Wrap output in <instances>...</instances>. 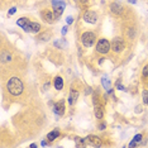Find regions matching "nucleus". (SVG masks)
Wrapping results in <instances>:
<instances>
[{
    "mask_svg": "<svg viewBox=\"0 0 148 148\" xmlns=\"http://www.w3.org/2000/svg\"><path fill=\"white\" fill-rule=\"evenodd\" d=\"M142 139H143V136H142V134H137V136L133 138V140H136L137 143H139V142H140V140H142Z\"/></svg>",
    "mask_w": 148,
    "mask_h": 148,
    "instance_id": "obj_22",
    "label": "nucleus"
},
{
    "mask_svg": "<svg viewBox=\"0 0 148 148\" xmlns=\"http://www.w3.org/2000/svg\"><path fill=\"white\" fill-rule=\"evenodd\" d=\"M124 38H127L128 41H134V39L137 38V28L132 24L127 25L125 28H124Z\"/></svg>",
    "mask_w": 148,
    "mask_h": 148,
    "instance_id": "obj_6",
    "label": "nucleus"
},
{
    "mask_svg": "<svg viewBox=\"0 0 148 148\" xmlns=\"http://www.w3.org/2000/svg\"><path fill=\"white\" fill-rule=\"evenodd\" d=\"M63 77L61 75H57L55 79H53V86H55V89L57 90V91H61V90L63 89Z\"/></svg>",
    "mask_w": 148,
    "mask_h": 148,
    "instance_id": "obj_13",
    "label": "nucleus"
},
{
    "mask_svg": "<svg viewBox=\"0 0 148 148\" xmlns=\"http://www.w3.org/2000/svg\"><path fill=\"white\" fill-rule=\"evenodd\" d=\"M142 97H143V101H144V104H147V105H148V90H143V92H142Z\"/></svg>",
    "mask_w": 148,
    "mask_h": 148,
    "instance_id": "obj_20",
    "label": "nucleus"
},
{
    "mask_svg": "<svg viewBox=\"0 0 148 148\" xmlns=\"http://www.w3.org/2000/svg\"><path fill=\"white\" fill-rule=\"evenodd\" d=\"M53 6H55V18H60L61 16V14L63 13V9H65V3L63 1H57V0H55L53 1Z\"/></svg>",
    "mask_w": 148,
    "mask_h": 148,
    "instance_id": "obj_11",
    "label": "nucleus"
},
{
    "mask_svg": "<svg viewBox=\"0 0 148 148\" xmlns=\"http://www.w3.org/2000/svg\"><path fill=\"white\" fill-rule=\"evenodd\" d=\"M127 47V43H125V38L124 37H120V36H116L113 38L112 41V51L114 53H122L124 52Z\"/></svg>",
    "mask_w": 148,
    "mask_h": 148,
    "instance_id": "obj_3",
    "label": "nucleus"
},
{
    "mask_svg": "<svg viewBox=\"0 0 148 148\" xmlns=\"http://www.w3.org/2000/svg\"><path fill=\"white\" fill-rule=\"evenodd\" d=\"M79 96H80V90L77 89L75 85H72V87L70 89V92H69V104L70 105H73V104L77 101Z\"/></svg>",
    "mask_w": 148,
    "mask_h": 148,
    "instance_id": "obj_10",
    "label": "nucleus"
},
{
    "mask_svg": "<svg viewBox=\"0 0 148 148\" xmlns=\"http://www.w3.org/2000/svg\"><path fill=\"white\" fill-rule=\"evenodd\" d=\"M41 18L42 21L45 23H48V24H52L53 22H55V14L49 10V9H43V10H41Z\"/></svg>",
    "mask_w": 148,
    "mask_h": 148,
    "instance_id": "obj_9",
    "label": "nucleus"
},
{
    "mask_svg": "<svg viewBox=\"0 0 148 148\" xmlns=\"http://www.w3.org/2000/svg\"><path fill=\"white\" fill-rule=\"evenodd\" d=\"M81 43L85 47H92L96 43V34L91 31H86L81 34Z\"/></svg>",
    "mask_w": 148,
    "mask_h": 148,
    "instance_id": "obj_4",
    "label": "nucleus"
},
{
    "mask_svg": "<svg viewBox=\"0 0 148 148\" xmlns=\"http://www.w3.org/2000/svg\"><path fill=\"white\" fill-rule=\"evenodd\" d=\"M87 139L90 140V143L95 144V146H101V139L99 137H95V136H90L87 137Z\"/></svg>",
    "mask_w": 148,
    "mask_h": 148,
    "instance_id": "obj_18",
    "label": "nucleus"
},
{
    "mask_svg": "<svg viewBox=\"0 0 148 148\" xmlns=\"http://www.w3.org/2000/svg\"><path fill=\"white\" fill-rule=\"evenodd\" d=\"M60 134H61V130L60 129H53L52 132H49L47 134V140L48 142H53V140H56L60 137Z\"/></svg>",
    "mask_w": 148,
    "mask_h": 148,
    "instance_id": "obj_15",
    "label": "nucleus"
},
{
    "mask_svg": "<svg viewBox=\"0 0 148 148\" xmlns=\"http://www.w3.org/2000/svg\"><path fill=\"white\" fill-rule=\"evenodd\" d=\"M101 82H103L104 87H105L106 90H109V91H110V89H112V84H110V81H108L106 77H104V79L101 80Z\"/></svg>",
    "mask_w": 148,
    "mask_h": 148,
    "instance_id": "obj_19",
    "label": "nucleus"
},
{
    "mask_svg": "<svg viewBox=\"0 0 148 148\" xmlns=\"http://www.w3.org/2000/svg\"><path fill=\"white\" fill-rule=\"evenodd\" d=\"M144 81H146V85H147V86H148V76H147V77H146V79H144Z\"/></svg>",
    "mask_w": 148,
    "mask_h": 148,
    "instance_id": "obj_28",
    "label": "nucleus"
},
{
    "mask_svg": "<svg viewBox=\"0 0 148 148\" xmlns=\"http://www.w3.org/2000/svg\"><path fill=\"white\" fill-rule=\"evenodd\" d=\"M110 8V12H112V14H114L118 18H120V16L124 15V13H125V8H124L123 4H120V3L118 1H112L109 5Z\"/></svg>",
    "mask_w": 148,
    "mask_h": 148,
    "instance_id": "obj_5",
    "label": "nucleus"
},
{
    "mask_svg": "<svg viewBox=\"0 0 148 148\" xmlns=\"http://www.w3.org/2000/svg\"><path fill=\"white\" fill-rule=\"evenodd\" d=\"M16 24H18L21 28L23 29L24 32H31V24H32V21L29 18H27V16H22V18H19L18 21H16Z\"/></svg>",
    "mask_w": 148,
    "mask_h": 148,
    "instance_id": "obj_8",
    "label": "nucleus"
},
{
    "mask_svg": "<svg viewBox=\"0 0 148 148\" xmlns=\"http://www.w3.org/2000/svg\"><path fill=\"white\" fill-rule=\"evenodd\" d=\"M5 89L10 95L13 96H21L24 92V84H23L22 79L18 76H12L6 80Z\"/></svg>",
    "mask_w": 148,
    "mask_h": 148,
    "instance_id": "obj_1",
    "label": "nucleus"
},
{
    "mask_svg": "<svg viewBox=\"0 0 148 148\" xmlns=\"http://www.w3.org/2000/svg\"><path fill=\"white\" fill-rule=\"evenodd\" d=\"M14 13H15V8H12L8 12V14H9V15H12V14H14Z\"/></svg>",
    "mask_w": 148,
    "mask_h": 148,
    "instance_id": "obj_25",
    "label": "nucleus"
},
{
    "mask_svg": "<svg viewBox=\"0 0 148 148\" xmlns=\"http://www.w3.org/2000/svg\"><path fill=\"white\" fill-rule=\"evenodd\" d=\"M67 31V27H63V29H62V33H66Z\"/></svg>",
    "mask_w": 148,
    "mask_h": 148,
    "instance_id": "obj_27",
    "label": "nucleus"
},
{
    "mask_svg": "<svg viewBox=\"0 0 148 148\" xmlns=\"http://www.w3.org/2000/svg\"><path fill=\"white\" fill-rule=\"evenodd\" d=\"M82 18L86 23H90V24H96L97 23V14L94 10H90V9L89 10H85Z\"/></svg>",
    "mask_w": 148,
    "mask_h": 148,
    "instance_id": "obj_7",
    "label": "nucleus"
},
{
    "mask_svg": "<svg viewBox=\"0 0 148 148\" xmlns=\"http://www.w3.org/2000/svg\"><path fill=\"white\" fill-rule=\"evenodd\" d=\"M73 22V19H72V16H67V23L69 24H71V23Z\"/></svg>",
    "mask_w": 148,
    "mask_h": 148,
    "instance_id": "obj_24",
    "label": "nucleus"
},
{
    "mask_svg": "<svg viewBox=\"0 0 148 148\" xmlns=\"http://www.w3.org/2000/svg\"><path fill=\"white\" fill-rule=\"evenodd\" d=\"M53 110H55V113L57 114V115L63 116V115H65V110H66V108H65V101H63L62 99H60L55 104V108H53Z\"/></svg>",
    "mask_w": 148,
    "mask_h": 148,
    "instance_id": "obj_12",
    "label": "nucleus"
},
{
    "mask_svg": "<svg viewBox=\"0 0 148 148\" xmlns=\"http://www.w3.org/2000/svg\"><path fill=\"white\" fill-rule=\"evenodd\" d=\"M49 37H51V33H49V31H46L43 33H39L38 37H37V39H38L39 42H46L49 39Z\"/></svg>",
    "mask_w": 148,
    "mask_h": 148,
    "instance_id": "obj_16",
    "label": "nucleus"
},
{
    "mask_svg": "<svg viewBox=\"0 0 148 148\" xmlns=\"http://www.w3.org/2000/svg\"><path fill=\"white\" fill-rule=\"evenodd\" d=\"M147 76H148V63H147V65L143 67V70H142V79L144 80Z\"/></svg>",
    "mask_w": 148,
    "mask_h": 148,
    "instance_id": "obj_21",
    "label": "nucleus"
},
{
    "mask_svg": "<svg viewBox=\"0 0 148 148\" xmlns=\"http://www.w3.org/2000/svg\"><path fill=\"white\" fill-rule=\"evenodd\" d=\"M42 31V25L38 22H32L31 24V33H41Z\"/></svg>",
    "mask_w": 148,
    "mask_h": 148,
    "instance_id": "obj_17",
    "label": "nucleus"
},
{
    "mask_svg": "<svg viewBox=\"0 0 148 148\" xmlns=\"http://www.w3.org/2000/svg\"><path fill=\"white\" fill-rule=\"evenodd\" d=\"M79 1H80V3H82V4H86L87 0H79Z\"/></svg>",
    "mask_w": 148,
    "mask_h": 148,
    "instance_id": "obj_26",
    "label": "nucleus"
},
{
    "mask_svg": "<svg viewBox=\"0 0 148 148\" xmlns=\"http://www.w3.org/2000/svg\"><path fill=\"white\" fill-rule=\"evenodd\" d=\"M95 51L99 55H108L112 51V43L108 38H99L95 45Z\"/></svg>",
    "mask_w": 148,
    "mask_h": 148,
    "instance_id": "obj_2",
    "label": "nucleus"
},
{
    "mask_svg": "<svg viewBox=\"0 0 148 148\" xmlns=\"http://www.w3.org/2000/svg\"><path fill=\"white\" fill-rule=\"evenodd\" d=\"M97 128H99V130H104V129H105V124H104V123H100L99 125H97Z\"/></svg>",
    "mask_w": 148,
    "mask_h": 148,
    "instance_id": "obj_23",
    "label": "nucleus"
},
{
    "mask_svg": "<svg viewBox=\"0 0 148 148\" xmlns=\"http://www.w3.org/2000/svg\"><path fill=\"white\" fill-rule=\"evenodd\" d=\"M94 113H95L96 119L101 120L103 118H104V105H103V104H99V105H95V110H94Z\"/></svg>",
    "mask_w": 148,
    "mask_h": 148,
    "instance_id": "obj_14",
    "label": "nucleus"
}]
</instances>
